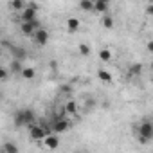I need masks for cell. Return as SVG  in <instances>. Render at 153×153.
<instances>
[{
  "label": "cell",
  "mask_w": 153,
  "mask_h": 153,
  "mask_svg": "<svg viewBox=\"0 0 153 153\" xmlns=\"http://www.w3.org/2000/svg\"><path fill=\"white\" fill-rule=\"evenodd\" d=\"M137 131V139L140 144H148L151 139H153V123L149 119H142L139 123V126L135 128Z\"/></svg>",
  "instance_id": "obj_1"
},
{
  "label": "cell",
  "mask_w": 153,
  "mask_h": 153,
  "mask_svg": "<svg viewBox=\"0 0 153 153\" xmlns=\"http://www.w3.org/2000/svg\"><path fill=\"white\" fill-rule=\"evenodd\" d=\"M15 124H16V126H27V128L33 126V124H34V112L29 110V108L16 112V115H15Z\"/></svg>",
  "instance_id": "obj_2"
},
{
  "label": "cell",
  "mask_w": 153,
  "mask_h": 153,
  "mask_svg": "<svg viewBox=\"0 0 153 153\" xmlns=\"http://www.w3.org/2000/svg\"><path fill=\"white\" fill-rule=\"evenodd\" d=\"M51 131H52V128H49L45 124H33V126H29V135H31L33 140H42L43 142L45 137L51 135Z\"/></svg>",
  "instance_id": "obj_3"
},
{
  "label": "cell",
  "mask_w": 153,
  "mask_h": 153,
  "mask_svg": "<svg viewBox=\"0 0 153 153\" xmlns=\"http://www.w3.org/2000/svg\"><path fill=\"white\" fill-rule=\"evenodd\" d=\"M36 11H38V6H36L34 2L27 4V7L20 13L22 22H34V20H36Z\"/></svg>",
  "instance_id": "obj_4"
},
{
  "label": "cell",
  "mask_w": 153,
  "mask_h": 153,
  "mask_svg": "<svg viewBox=\"0 0 153 153\" xmlns=\"http://www.w3.org/2000/svg\"><path fill=\"white\" fill-rule=\"evenodd\" d=\"M38 29H40L38 20H34V22H22V25H20V31H22V34H25V36H34Z\"/></svg>",
  "instance_id": "obj_5"
},
{
  "label": "cell",
  "mask_w": 153,
  "mask_h": 153,
  "mask_svg": "<svg viewBox=\"0 0 153 153\" xmlns=\"http://www.w3.org/2000/svg\"><path fill=\"white\" fill-rule=\"evenodd\" d=\"M52 131L58 135V133H65L68 128H70V123H68V119H58V121H54L52 123Z\"/></svg>",
  "instance_id": "obj_6"
},
{
  "label": "cell",
  "mask_w": 153,
  "mask_h": 153,
  "mask_svg": "<svg viewBox=\"0 0 153 153\" xmlns=\"http://www.w3.org/2000/svg\"><path fill=\"white\" fill-rule=\"evenodd\" d=\"M34 42H36L38 45H47V42H49V33H47V29L40 27V29L36 31V34H34Z\"/></svg>",
  "instance_id": "obj_7"
},
{
  "label": "cell",
  "mask_w": 153,
  "mask_h": 153,
  "mask_svg": "<svg viewBox=\"0 0 153 153\" xmlns=\"http://www.w3.org/2000/svg\"><path fill=\"white\" fill-rule=\"evenodd\" d=\"M43 146H45L47 149H56V148L59 146V139H58V135H56V133H51L49 137H45Z\"/></svg>",
  "instance_id": "obj_8"
},
{
  "label": "cell",
  "mask_w": 153,
  "mask_h": 153,
  "mask_svg": "<svg viewBox=\"0 0 153 153\" xmlns=\"http://www.w3.org/2000/svg\"><path fill=\"white\" fill-rule=\"evenodd\" d=\"M94 11L105 16V15H106V11H108V2H106V0H96V6H94Z\"/></svg>",
  "instance_id": "obj_9"
},
{
  "label": "cell",
  "mask_w": 153,
  "mask_h": 153,
  "mask_svg": "<svg viewBox=\"0 0 153 153\" xmlns=\"http://www.w3.org/2000/svg\"><path fill=\"white\" fill-rule=\"evenodd\" d=\"M11 52H13V56H15V59H18V61H22V59H25L27 58V52H25V49H22V47H11Z\"/></svg>",
  "instance_id": "obj_10"
},
{
  "label": "cell",
  "mask_w": 153,
  "mask_h": 153,
  "mask_svg": "<svg viewBox=\"0 0 153 153\" xmlns=\"http://www.w3.org/2000/svg\"><path fill=\"white\" fill-rule=\"evenodd\" d=\"M65 114H67V115H76V114H78V105H76V101H67V105H65Z\"/></svg>",
  "instance_id": "obj_11"
},
{
  "label": "cell",
  "mask_w": 153,
  "mask_h": 153,
  "mask_svg": "<svg viewBox=\"0 0 153 153\" xmlns=\"http://www.w3.org/2000/svg\"><path fill=\"white\" fill-rule=\"evenodd\" d=\"M97 78H99L101 81H105V83H110V81H112V74H110L108 70H105V68H99V70H97Z\"/></svg>",
  "instance_id": "obj_12"
},
{
  "label": "cell",
  "mask_w": 153,
  "mask_h": 153,
  "mask_svg": "<svg viewBox=\"0 0 153 153\" xmlns=\"http://www.w3.org/2000/svg\"><path fill=\"white\" fill-rule=\"evenodd\" d=\"M67 29H68L70 33L78 31V29H79V20H78V18H68V20H67Z\"/></svg>",
  "instance_id": "obj_13"
},
{
  "label": "cell",
  "mask_w": 153,
  "mask_h": 153,
  "mask_svg": "<svg viewBox=\"0 0 153 153\" xmlns=\"http://www.w3.org/2000/svg\"><path fill=\"white\" fill-rule=\"evenodd\" d=\"M142 72V65L140 63H133L128 67V76H139Z\"/></svg>",
  "instance_id": "obj_14"
},
{
  "label": "cell",
  "mask_w": 153,
  "mask_h": 153,
  "mask_svg": "<svg viewBox=\"0 0 153 153\" xmlns=\"http://www.w3.org/2000/svg\"><path fill=\"white\" fill-rule=\"evenodd\" d=\"M34 76H36V70H34L33 67H25L24 72H22V78H24V79H33Z\"/></svg>",
  "instance_id": "obj_15"
},
{
  "label": "cell",
  "mask_w": 153,
  "mask_h": 153,
  "mask_svg": "<svg viewBox=\"0 0 153 153\" xmlns=\"http://www.w3.org/2000/svg\"><path fill=\"white\" fill-rule=\"evenodd\" d=\"M94 6H96V2H92V0H81L79 2V7L83 11H94Z\"/></svg>",
  "instance_id": "obj_16"
},
{
  "label": "cell",
  "mask_w": 153,
  "mask_h": 153,
  "mask_svg": "<svg viewBox=\"0 0 153 153\" xmlns=\"http://www.w3.org/2000/svg\"><path fill=\"white\" fill-rule=\"evenodd\" d=\"M101 24H103L105 29H112V27H114V18H112L110 15H105V16L101 18Z\"/></svg>",
  "instance_id": "obj_17"
},
{
  "label": "cell",
  "mask_w": 153,
  "mask_h": 153,
  "mask_svg": "<svg viewBox=\"0 0 153 153\" xmlns=\"http://www.w3.org/2000/svg\"><path fill=\"white\" fill-rule=\"evenodd\" d=\"M9 6H11V9H15V11H24V9L27 7L22 0H13V2H9Z\"/></svg>",
  "instance_id": "obj_18"
},
{
  "label": "cell",
  "mask_w": 153,
  "mask_h": 153,
  "mask_svg": "<svg viewBox=\"0 0 153 153\" xmlns=\"http://www.w3.org/2000/svg\"><path fill=\"white\" fill-rule=\"evenodd\" d=\"M11 72H16V74H22V72H24V67H22V63H20L18 59H13V63H11Z\"/></svg>",
  "instance_id": "obj_19"
},
{
  "label": "cell",
  "mask_w": 153,
  "mask_h": 153,
  "mask_svg": "<svg viewBox=\"0 0 153 153\" xmlns=\"http://www.w3.org/2000/svg\"><path fill=\"white\" fill-rule=\"evenodd\" d=\"M99 58H101L103 61H110V59H112V52H110L108 49H103V51H99Z\"/></svg>",
  "instance_id": "obj_20"
},
{
  "label": "cell",
  "mask_w": 153,
  "mask_h": 153,
  "mask_svg": "<svg viewBox=\"0 0 153 153\" xmlns=\"http://www.w3.org/2000/svg\"><path fill=\"white\" fill-rule=\"evenodd\" d=\"M4 149H6L7 153H18V148H16L13 142H6V144H4Z\"/></svg>",
  "instance_id": "obj_21"
},
{
  "label": "cell",
  "mask_w": 153,
  "mask_h": 153,
  "mask_svg": "<svg viewBox=\"0 0 153 153\" xmlns=\"http://www.w3.org/2000/svg\"><path fill=\"white\" fill-rule=\"evenodd\" d=\"M79 54L88 56V54H90V47H88L87 43H79Z\"/></svg>",
  "instance_id": "obj_22"
},
{
  "label": "cell",
  "mask_w": 153,
  "mask_h": 153,
  "mask_svg": "<svg viewBox=\"0 0 153 153\" xmlns=\"http://www.w3.org/2000/svg\"><path fill=\"white\" fill-rule=\"evenodd\" d=\"M0 79H2V81H6V79H7V70H6V68L0 70Z\"/></svg>",
  "instance_id": "obj_23"
},
{
  "label": "cell",
  "mask_w": 153,
  "mask_h": 153,
  "mask_svg": "<svg viewBox=\"0 0 153 153\" xmlns=\"http://www.w3.org/2000/svg\"><path fill=\"white\" fill-rule=\"evenodd\" d=\"M70 90H72V88H70L68 85H61V92H63V94H68Z\"/></svg>",
  "instance_id": "obj_24"
},
{
  "label": "cell",
  "mask_w": 153,
  "mask_h": 153,
  "mask_svg": "<svg viewBox=\"0 0 153 153\" xmlns=\"http://www.w3.org/2000/svg\"><path fill=\"white\" fill-rule=\"evenodd\" d=\"M146 13H148V15H153V2H151V4H148V7H146Z\"/></svg>",
  "instance_id": "obj_25"
},
{
  "label": "cell",
  "mask_w": 153,
  "mask_h": 153,
  "mask_svg": "<svg viewBox=\"0 0 153 153\" xmlns=\"http://www.w3.org/2000/svg\"><path fill=\"white\" fill-rule=\"evenodd\" d=\"M148 51L153 54V40H149V42H148Z\"/></svg>",
  "instance_id": "obj_26"
},
{
  "label": "cell",
  "mask_w": 153,
  "mask_h": 153,
  "mask_svg": "<svg viewBox=\"0 0 153 153\" xmlns=\"http://www.w3.org/2000/svg\"><path fill=\"white\" fill-rule=\"evenodd\" d=\"M0 153H7V151H6V149H2V151H0Z\"/></svg>",
  "instance_id": "obj_27"
},
{
  "label": "cell",
  "mask_w": 153,
  "mask_h": 153,
  "mask_svg": "<svg viewBox=\"0 0 153 153\" xmlns=\"http://www.w3.org/2000/svg\"><path fill=\"white\" fill-rule=\"evenodd\" d=\"M149 67H151V70H153V61H151V65H149Z\"/></svg>",
  "instance_id": "obj_28"
},
{
  "label": "cell",
  "mask_w": 153,
  "mask_h": 153,
  "mask_svg": "<svg viewBox=\"0 0 153 153\" xmlns=\"http://www.w3.org/2000/svg\"><path fill=\"white\" fill-rule=\"evenodd\" d=\"M76 153H85V151H76Z\"/></svg>",
  "instance_id": "obj_29"
}]
</instances>
